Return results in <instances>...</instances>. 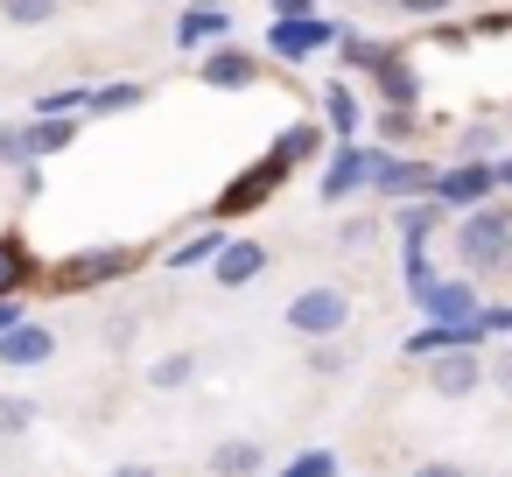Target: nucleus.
<instances>
[{
  "instance_id": "1",
  "label": "nucleus",
  "mask_w": 512,
  "mask_h": 477,
  "mask_svg": "<svg viewBox=\"0 0 512 477\" xmlns=\"http://www.w3.org/2000/svg\"><path fill=\"white\" fill-rule=\"evenodd\" d=\"M456 260H463L470 274H498V267H512V211H505V204H477V211H463V218H456Z\"/></svg>"
},
{
  "instance_id": "2",
  "label": "nucleus",
  "mask_w": 512,
  "mask_h": 477,
  "mask_svg": "<svg viewBox=\"0 0 512 477\" xmlns=\"http://www.w3.org/2000/svg\"><path fill=\"white\" fill-rule=\"evenodd\" d=\"M134 267H141V246H92V253H71L64 267H50V288L57 295H85V288L127 281Z\"/></svg>"
},
{
  "instance_id": "3",
  "label": "nucleus",
  "mask_w": 512,
  "mask_h": 477,
  "mask_svg": "<svg viewBox=\"0 0 512 477\" xmlns=\"http://www.w3.org/2000/svg\"><path fill=\"white\" fill-rule=\"evenodd\" d=\"M288 169H295V162H288L281 148H267V155H260L253 169H239V176H232V183L218 190V204H211V211H218V218H246V211L274 204V190L288 183Z\"/></svg>"
},
{
  "instance_id": "4",
  "label": "nucleus",
  "mask_w": 512,
  "mask_h": 477,
  "mask_svg": "<svg viewBox=\"0 0 512 477\" xmlns=\"http://www.w3.org/2000/svg\"><path fill=\"white\" fill-rule=\"evenodd\" d=\"M281 316H288V330L309 337V344H316V337H344V323H351V295H344V288H302Z\"/></svg>"
},
{
  "instance_id": "5",
  "label": "nucleus",
  "mask_w": 512,
  "mask_h": 477,
  "mask_svg": "<svg viewBox=\"0 0 512 477\" xmlns=\"http://www.w3.org/2000/svg\"><path fill=\"white\" fill-rule=\"evenodd\" d=\"M267 50H274L281 64H309V57L337 50V22H323V15H288V22L267 29Z\"/></svg>"
},
{
  "instance_id": "6",
  "label": "nucleus",
  "mask_w": 512,
  "mask_h": 477,
  "mask_svg": "<svg viewBox=\"0 0 512 477\" xmlns=\"http://www.w3.org/2000/svg\"><path fill=\"white\" fill-rule=\"evenodd\" d=\"M491 372H484V358L470 351V344H449V351H428V386L435 393H449V400H463V393H477Z\"/></svg>"
},
{
  "instance_id": "7",
  "label": "nucleus",
  "mask_w": 512,
  "mask_h": 477,
  "mask_svg": "<svg viewBox=\"0 0 512 477\" xmlns=\"http://www.w3.org/2000/svg\"><path fill=\"white\" fill-rule=\"evenodd\" d=\"M197 71H204V85H211V92H253V85H260V57H253V50H239L232 36H225L218 50H204V64H197Z\"/></svg>"
},
{
  "instance_id": "8",
  "label": "nucleus",
  "mask_w": 512,
  "mask_h": 477,
  "mask_svg": "<svg viewBox=\"0 0 512 477\" xmlns=\"http://www.w3.org/2000/svg\"><path fill=\"white\" fill-rule=\"evenodd\" d=\"M372 190L407 204V197H435V169L428 162H393V155H372Z\"/></svg>"
},
{
  "instance_id": "9",
  "label": "nucleus",
  "mask_w": 512,
  "mask_h": 477,
  "mask_svg": "<svg viewBox=\"0 0 512 477\" xmlns=\"http://www.w3.org/2000/svg\"><path fill=\"white\" fill-rule=\"evenodd\" d=\"M491 190H498V162H456V169L435 176V197L442 204H463V211H477Z\"/></svg>"
},
{
  "instance_id": "10",
  "label": "nucleus",
  "mask_w": 512,
  "mask_h": 477,
  "mask_svg": "<svg viewBox=\"0 0 512 477\" xmlns=\"http://www.w3.org/2000/svg\"><path fill=\"white\" fill-rule=\"evenodd\" d=\"M50 351H57V337L36 316H22L15 330H0V365L8 372H36V365H50Z\"/></svg>"
},
{
  "instance_id": "11",
  "label": "nucleus",
  "mask_w": 512,
  "mask_h": 477,
  "mask_svg": "<svg viewBox=\"0 0 512 477\" xmlns=\"http://www.w3.org/2000/svg\"><path fill=\"white\" fill-rule=\"evenodd\" d=\"M260 274H267V246H260V239H225L218 260H211V281H218V288H246V281H260Z\"/></svg>"
},
{
  "instance_id": "12",
  "label": "nucleus",
  "mask_w": 512,
  "mask_h": 477,
  "mask_svg": "<svg viewBox=\"0 0 512 477\" xmlns=\"http://www.w3.org/2000/svg\"><path fill=\"white\" fill-rule=\"evenodd\" d=\"M414 302H421V316H435V323H470V316L484 309V302H477V288H470L463 274H456V281H428Z\"/></svg>"
},
{
  "instance_id": "13",
  "label": "nucleus",
  "mask_w": 512,
  "mask_h": 477,
  "mask_svg": "<svg viewBox=\"0 0 512 477\" xmlns=\"http://www.w3.org/2000/svg\"><path fill=\"white\" fill-rule=\"evenodd\" d=\"M372 183V155L365 148H330V169H323V204H344L351 190Z\"/></svg>"
},
{
  "instance_id": "14",
  "label": "nucleus",
  "mask_w": 512,
  "mask_h": 477,
  "mask_svg": "<svg viewBox=\"0 0 512 477\" xmlns=\"http://www.w3.org/2000/svg\"><path fill=\"white\" fill-rule=\"evenodd\" d=\"M232 36V15L225 8H183L176 15V50H211Z\"/></svg>"
},
{
  "instance_id": "15",
  "label": "nucleus",
  "mask_w": 512,
  "mask_h": 477,
  "mask_svg": "<svg viewBox=\"0 0 512 477\" xmlns=\"http://www.w3.org/2000/svg\"><path fill=\"white\" fill-rule=\"evenodd\" d=\"M358 120H365V106H358V85H351V78L323 85V127H330L337 141H351V134H358Z\"/></svg>"
},
{
  "instance_id": "16",
  "label": "nucleus",
  "mask_w": 512,
  "mask_h": 477,
  "mask_svg": "<svg viewBox=\"0 0 512 477\" xmlns=\"http://www.w3.org/2000/svg\"><path fill=\"white\" fill-rule=\"evenodd\" d=\"M372 78H379V92H386V106H421V78H414V64H407L400 50H386Z\"/></svg>"
},
{
  "instance_id": "17",
  "label": "nucleus",
  "mask_w": 512,
  "mask_h": 477,
  "mask_svg": "<svg viewBox=\"0 0 512 477\" xmlns=\"http://www.w3.org/2000/svg\"><path fill=\"white\" fill-rule=\"evenodd\" d=\"M267 470V449L253 442V435H239V442H218L211 449V477H260Z\"/></svg>"
},
{
  "instance_id": "18",
  "label": "nucleus",
  "mask_w": 512,
  "mask_h": 477,
  "mask_svg": "<svg viewBox=\"0 0 512 477\" xmlns=\"http://www.w3.org/2000/svg\"><path fill=\"white\" fill-rule=\"evenodd\" d=\"M29 281H36L29 239H22V232H0V295H15V288H29Z\"/></svg>"
},
{
  "instance_id": "19",
  "label": "nucleus",
  "mask_w": 512,
  "mask_h": 477,
  "mask_svg": "<svg viewBox=\"0 0 512 477\" xmlns=\"http://www.w3.org/2000/svg\"><path fill=\"white\" fill-rule=\"evenodd\" d=\"M386 50H393V43H372V36H358V29H337V64H344V78H351V71L372 78Z\"/></svg>"
},
{
  "instance_id": "20",
  "label": "nucleus",
  "mask_w": 512,
  "mask_h": 477,
  "mask_svg": "<svg viewBox=\"0 0 512 477\" xmlns=\"http://www.w3.org/2000/svg\"><path fill=\"white\" fill-rule=\"evenodd\" d=\"M134 106H148V85H134V78H120V85H92V99H85L92 120H99V113H134Z\"/></svg>"
},
{
  "instance_id": "21",
  "label": "nucleus",
  "mask_w": 512,
  "mask_h": 477,
  "mask_svg": "<svg viewBox=\"0 0 512 477\" xmlns=\"http://www.w3.org/2000/svg\"><path fill=\"white\" fill-rule=\"evenodd\" d=\"M218 246H225V232H218V225H204V232H190L183 246H169V267H176V274L211 267V260H218Z\"/></svg>"
},
{
  "instance_id": "22",
  "label": "nucleus",
  "mask_w": 512,
  "mask_h": 477,
  "mask_svg": "<svg viewBox=\"0 0 512 477\" xmlns=\"http://www.w3.org/2000/svg\"><path fill=\"white\" fill-rule=\"evenodd\" d=\"M274 148H281L288 162H309V155H323V127H316V120H295V127L274 134Z\"/></svg>"
},
{
  "instance_id": "23",
  "label": "nucleus",
  "mask_w": 512,
  "mask_h": 477,
  "mask_svg": "<svg viewBox=\"0 0 512 477\" xmlns=\"http://www.w3.org/2000/svg\"><path fill=\"white\" fill-rule=\"evenodd\" d=\"M190 372H197L190 351H162V358L148 365V386H155V393H176V386H190Z\"/></svg>"
},
{
  "instance_id": "24",
  "label": "nucleus",
  "mask_w": 512,
  "mask_h": 477,
  "mask_svg": "<svg viewBox=\"0 0 512 477\" xmlns=\"http://www.w3.org/2000/svg\"><path fill=\"white\" fill-rule=\"evenodd\" d=\"M57 8L64 0H0V22L8 29H43V22H57Z\"/></svg>"
},
{
  "instance_id": "25",
  "label": "nucleus",
  "mask_w": 512,
  "mask_h": 477,
  "mask_svg": "<svg viewBox=\"0 0 512 477\" xmlns=\"http://www.w3.org/2000/svg\"><path fill=\"white\" fill-rule=\"evenodd\" d=\"M36 428V400L29 393H0V435H29Z\"/></svg>"
},
{
  "instance_id": "26",
  "label": "nucleus",
  "mask_w": 512,
  "mask_h": 477,
  "mask_svg": "<svg viewBox=\"0 0 512 477\" xmlns=\"http://www.w3.org/2000/svg\"><path fill=\"white\" fill-rule=\"evenodd\" d=\"M337 470H344V463H337L330 449H302V456L281 463V477H337Z\"/></svg>"
},
{
  "instance_id": "27",
  "label": "nucleus",
  "mask_w": 512,
  "mask_h": 477,
  "mask_svg": "<svg viewBox=\"0 0 512 477\" xmlns=\"http://www.w3.org/2000/svg\"><path fill=\"white\" fill-rule=\"evenodd\" d=\"M309 372L337 379V372H351V351H337V337H316V351H309Z\"/></svg>"
},
{
  "instance_id": "28",
  "label": "nucleus",
  "mask_w": 512,
  "mask_h": 477,
  "mask_svg": "<svg viewBox=\"0 0 512 477\" xmlns=\"http://www.w3.org/2000/svg\"><path fill=\"white\" fill-rule=\"evenodd\" d=\"M0 162H8V169H29L36 155H29V120L22 127H0Z\"/></svg>"
},
{
  "instance_id": "29",
  "label": "nucleus",
  "mask_w": 512,
  "mask_h": 477,
  "mask_svg": "<svg viewBox=\"0 0 512 477\" xmlns=\"http://www.w3.org/2000/svg\"><path fill=\"white\" fill-rule=\"evenodd\" d=\"M491 148H498V134H491V127H463V134H456V162H484Z\"/></svg>"
},
{
  "instance_id": "30",
  "label": "nucleus",
  "mask_w": 512,
  "mask_h": 477,
  "mask_svg": "<svg viewBox=\"0 0 512 477\" xmlns=\"http://www.w3.org/2000/svg\"><path fill=\"white\" fill-rule=\"evenodd\" d=\"M414 134V106H386L379 113V141H407Z\"/></svg>"
},
{
  "instance_id": "31",
  "label": "nucleus",
  "mask_w": 512,
  "mask_h": 477,
  "mask_svg": "<svg viewBox=\"0 0 512 477\" xmlns=\"http://www.w3.org/2000/svg\"><path fill=\"white\" fill-rule=\"evenodd\" d=\"M477 323H484V337H512V302H498V309H477Z\"/></svg>"
},
{
  "instance_id": "32",
  "label": "nucleus",
  "mask_w": 512,
  "mask_h": 477,
  "mask_svg": "<svg viewBox=\"0 0 512 477\" xmlns=\"http://www.w3.org/2000/svg\"><path fill=\"white\" fill-rule=\"evenodd\" d=\"M484 372H491V386H505V393H512V344H505V351H498Z\"/></svg>"
},
{
  "instance_id": "33",
  "label": "nucleus",
  "mask_w": 512,
  "mask_h": 477,
  "mask_svg": "<svg viewBox=\"0 0 512 477\" xmlns=\"http://www.w3.org/2000/svg\"><path fill=\"white\" fill-rule=\"evenodd\" d=\"M456 0H400V15H449Z\"/></svg>"
},
{
  "instance_id": "34",
  "label": "nucleus",
  "mask_w": 512,
  "mask_h": 477,
  "mask_svg": "<svg viewBox=\"0 0 512 477\" xmlns=\"http://www.w3.org/2000/svg\"><path fill=\"white\" fill-rule=\"evenodd\" d=\"M407 477H463V463H442V456H435V463H414Z\"/></svg>"
},
{
  "instance_id": "35",
  "label": "nucleus",
  "mask_w": 512,
  "mask_h": 477,
  "mask_svg": "<svg viewBox=\"0 0 512 477\" xmlns=\"http://www.w3.org/2000/svg\"><path fill=\"white\" fill-rule=\"evenodd\" d=\"M22 316H29V309H22V295H0V330H15Z\"/></svg>"
},
{
  "instance_id": "36",
  "label": "nucleus",
  "mask_w": 512,
  "mask_h": 477,
  "mask_svg": "<svg viewBox=\"0 0 512 477\" xmlns=\"http://www.w3.org/2000/svg\"><path fill=\"white\" fill-rule=\"evenodd\" d=\"M288 15H316L309 0H274V22H288Z\"/></svg>"
},
{
  "instance_id": "37",
  "label": "nucleus",
  "mask_w": 512,
  "mask_h": 477,
  "mask_svg": "<svg viewBox=\"0 0 512 477\" xmlns=\"http://www.w3.org/2000/svg\"><path fill=\"white\" fill-rule=\"evenodd\" d=\"M113 477H155V463H120Z\"/></svg>"
},
{
  "instance_id": "38",
  "label": "nucleus",
  "mask_w": 512,
  "mask_h": 477,
  "mask_svg": "<svg viewBox=\"0 0 512 477\" xmlns=\"http://www.w3.org/2000/svg\"><path fill=\"white\" fill-rule=\"evenodd\" d=\"M372 8H400V0H372Z\"/></svg>"
},
{
  "instance_id": "39",
  "label": "nucleus",
  "mask_w": 512,
  "mask_h": 477,
  "mask_svg": "<svg viewBox=\"0 0 512 477\" xmlns=\"http://www.w3.org/2000/svg\"><path fill=\"white\" fill-rule=\"evenodd\" d=\"M190 8H218V0H190Z\"/></svg>"
}]
</instances>
